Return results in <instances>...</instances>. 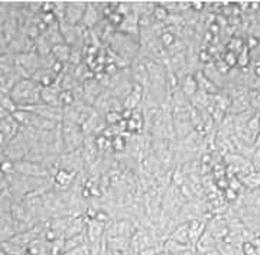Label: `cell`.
<instances>
[{"instance_id": "6da1fadb", "label": "cell", "mask_w": 260, "mask_h": 255, "mask_svg": "<svg viewBox=\"0 0 260 255\" xmlns=\"http://www.w3.org/2000/svg\"><path fill=\"white\" fill-rule=\"evenodd\" d=\"M41 91L42 87L38 82L34 81L32 78H23L13 87V90L10 91V97L18 104L19 108H26L42 102Z\"/></svg>"}, {"instance_id": "7a4b0ae2", "label": "cell", "mask_w": 260, "mask_h": 255, "mask_svg": "<svg viewBox=\"0 0 260 255\" xmlns=\"http://www.w3.org/2000/svg\"><path fill=\"white\" fill-rule=\"evenodd\" d=\"M61 136L64 141L65 153H74L81 150L84 143V133L80 124L75 123H62L61 124Z\"/></svg>"}, {"instance_id": "3957f363", "label": "cell", "mask_w": 260, "mask_h": 255, "mask_svg": "<svg viewBox=\"0 0 260 255\" xmlns=\"http://www.w3.org/2000/svg\"><path fill=\"white\" fill-rule=\"evenodd\" d=\"M15 173L28 176V177H38V179H52V174L47 169V166L32 160H19L15 162Z\"/></svg>"}, {"instance_id": "277c9868", "label": "cell", "mask_w": 260, "mask_h": 255, "mask_svg": "<svg viewBox=\"0 0 260 255\" xmlns=\"http://www.w3.org/2000/svg\"><path fill=\"white\" fill-rule=\"evenodd\" d=\"M29 149L28 141L25 140V137L19 133L18 137H15L5 149H2V157H6L12 162H19V160H25L28 157Z\"/></svg>"}, {"instance_id": "5b68a950", "label": "cell", "mask_w": 260, "mask_h": 255, "mask_svg": "<svg viewBox=\"0 0 260 255\" xmlns=\"http://www.w3.org/2000/svg\"><path fill=\"white\" fill-rule=\"evenodd\" d=\"M19 110H26V111H30V113H35L38 116L44 117V119L51 120V121H55L58 124H62L64 121V108L61 107H51V105H47L44 102H39L37 105H30V107H26V108H19Z\"/></svg>"}, {"instance_id": "8992f818", "label": "cell", "mask_w": 260, "mask_h": 255, "mask_svg": "<svg viewBox=\"0 0 260 255\" xmlns=\"http://www.w3.org/2000/svg\"><path fill=\"white\" fill-rule=\"evenodd\" d=\"M87 6H88L87 2H67L64 22L73 26H80L85 15Z\"/></svg>"}, {"instance_id": "52a82bcc", "label": "cell", "mask_w": 260, "mask_h": 255, "mask_svg": "<svg viewBox=\"0 0 260 255\" xmlns=\"http://www.w3.org/2000/svg\"><path fill=\"white\" fill-rule=\"evenodd\" d=\"M20 124L15 120L13 116H9L0 121V136H2V149L9 144L10 141L19 136Z\"/></svg>"}, {"instance_id": "ba28073f", "label": "cell", "mask_w": 260, "mask_h": 255, "mask_svg": "<svg viewBox=\"0 0 260 255\" xmlns=\"http://www.w3.org/2000/svg\"><path fill=\"white\" fill-rule=\"evenodd\" d=\"M85 218V216H84ZM87 225H85V232L88 237V242H97L106 238V231H107V225L103 224L97 219H87Z\"/></svg>"}, {"instance_id": "9c48e42d", "label": "cell", "mask_w": 260, "mask_h": 255, "mask_svg": "<svg viewBox=\"0 0 260 255\" xmlns=\"http://www.w3.org/2000/svg\"><path fill=\"white\" fill-rule=\"evenodd\" d=\"M102 8H100V5L97 6V5H94V3H88V6H87V10H85V15H84L83 22H81V25L80 26H83L84 29H87V30H91L93 27H95L99 23H100V20H102Z\"/></svg>"}, {"instance_id": "30bf717a", "label": "cell", "mask_w": 260, "mask_h": 255, "mask_svg": "<svg viewBox=\"0 0 260 255\" xmlns=\"http://www.w3.org/2000/svg\"><path fill=\"white\" fill-rule=\"evenodd\" d=\"M217 245H218V241H217V239L214 238L213 234L207 229L204 234H203V237L197 241V244L194 245V248L195 251H197V255H204L207 254V252L215 249Z\"/></svg>"}, {"instance_id": "8fae6325", "label": "cell", "mask_w": 260, "mask_h": 255, "mask_svg": "<svg viewBox=\"0 0 260 255\" xmlns=\"http://www.w3.org/2000/svg\"><path fill=\"white\" fill-rule=\"evenodd\" d=\"M59 95H61L59 84L52 85V87H44L42 91H41V100H42L44 104L51 105V107H61ZM61 108H62V107H61Z\"/></svg>"}, {"instance_id": "7c38bea8", "label": "cell", "mask_w": 260, "mask_h": 255, "mask_svg": "<svg viewBox=\"0 0 260 255\" xmlns=\"http://www.w3.org/2000/svg\"><path fill=\"white\" fill-rule=\"evenodd\" d=\"M179 90L184 92L189 100L194 97L197 92L200 91V87H198V82H197V78H195V74H186V75L182 77Z\"/></svg>"}, {"instance_id": "4fadbf2b", "label": "cell", "mask_w": 260, "mask_h": 255, "mask_svg": "<svg viewBox=\"0 0 260 255\" xmlns=\"http://www.w3.org/2000/svg\"><path fill=\"white\" fill-rule=\"evenodd\" d=\"M169 239H174L179 244H184V245H191V241H189V222H184V224H179L177 228L174 229L169 235Z\"/></svg>"}, {"instance_id": "5bb4252c", "label": "cell", "mask_w": 260, "mask_h": 255, "mask_svg": "<svg viewBox=\"0 0 260 255\" xmlns=\"http://www.w3.org/2000/svg\"><path fill=\"white\" fill-rule=\"evenodd\" d=\"M205 231H207V221H204L203 218L194 219L189 222V241L192 245L197 244V241L203 237Z\"/></svg>"}, {"instance_id": "9a60e30c", "label": "cell", "mask_w": 260, "mask_h": 255, "mask_svg": "<svg viewBox=\"0 0 260 255\" xmlns=\"http://www.w3.org/2000/svg\"><path fill=\"white\" fill-rule=\"evenodd\" d=\"M45 39H47L48 42L51 44V46H56V45H61V44H65V39L64 35H62V32H61V26H59V23H56V25H52V26H49L42 33Z\"/></svg>"}, {"instance_id": "2e32d148", "label": "cell", "mask_w": 260, "mask_h": 255, "mask_svg": "<svg viewBox=\"0 0 260 255\" xmlns=\"http://www.w3.org/2000/svg\"><path fill=\"white\" fill-rule=\"evenodd\" d=\"M52 55L55 56V59L58 62H62L67 64L70 62L71 59V55H73V48L67 44H61V45L52 46Z\"/></svg>"}, {"instance_id": "e0dca14e", "label": "cell", "mask_w": 260, "mask_h": 255, "mask_svg": "<svg viewBox=\"0 0 260 255\" xmlns=\"http://www.w3.org/2000/svg\"><path fill=\"white\" fill-rule=\"evenodd\" d=\"M84 244H88V237H87V232H83L80 235L73 238H68V239H62V251H71L74 248L84 245Z\"/></svg>"}, {"instance_id": "ac0fdd59", "label": "cell", "mask_w": 260, "mask_h": 255, "mask_svg": "<svg viewBox=\"0 0 260 255\" xmlns=\"http://www.w3.org/2000/svg\"><path fill=\"white\" fill-rule=\"evenodd\" d=\"M2 251L6 255H26L28 254V248L20 246L12 241H3L2 242Z\"/></svg>"}, {"instance_id": "d6986e66", "label": "cell", "mask_w": 260, "mask_h": 255, "mask_svg": "<svg viewBox=\"0 0 260 255\" xmlns=\"http://www.w3.org/2000/svg\"><path fill=\"white\" fill-rule=\"evenodd\" d=\"M0 102H2V105H0V108H3L5 111H8L9 114H15L16 111L19 110V105L15 102V100L10 97L9 94H2L0 95Z\"/></svg>"}, {"instance_id": "ffe728a7", "label": "cell", "mask_w": 260, "mask_h": 255, "mask_svg": "<svg viewBox=\"0 0 260 255\" xmlns=\"http://www.w3.org/2000/svg\"><path fill=\"white\" fill-rule=\"evenodd\" d=\"M250 62V49L247 46H244L242 51L237 54V66L240 69H246V66H249Z\"/></svg>"}, {"instance_id": "44dd1931", "label": "cell", "mask_w": 260, "mask_h": 255, "mask_svg": "<svg viewBox=\"0 0 260 255\" xmlns=\"http://www.w3.org/2000/svg\"><path fill=\"white\" fill-rule=\"evenodd\" d=\"M171 16V13L168 12L167 8L164 5L158 3L153 9V13H152V18L155 19L156 22H167L168 19Z\"/></svg>"}, {"instance_id": "7402d4cb", "label": "cell", "mask_w": 260, "mask_h": 255, "mask_svg": "<svg viewBox=\"0 0 260 255\" xmlns=\"http://www.w3.org/2000/svg\"><path fill=\"white\" fill-rule=\"evenodd\" d=\"M2 174H15V162H12L6 157H2Z\"/></svg>"}, {"instance_id": "603a6c76", "label": "cell", "mask_w": 260, "mask_h": 255, "mask_svg": "<svg viewBox=\"0 0 260 255\" xmlns=\"http://www.w3.org/2000/svg\"><path fill=\"white\" fill-rule=\"evenodd\" d=\"M62 255H91V248H90V242L88 244H84V245L74 248L71 251H67Z\"/></svg>"}, {"instance_id": "cb8c5ba5", "label": "cell", "mask_w": 260, "mask_h": 255, "mask_svg": "<svg viewBox=\"0 0 260 255\" xmlns=\"http://www.w3.org/2000/svg\"><path fill=\"white\" fill-rule=\"evenodd\" d=\"M224 64L227 65L230 69L234 68L237 65V54L236 52H232V51H227L225 55H224Z\"/></svg>"}, {"instance_id": "d4e9b609", "label": "cell", "mask_w": 260, "mask_h": 255, "mask_svg": "<svg viewBox=\"0 0 260 255\" xmlns=\"http://www.w3.org/2000/svg\"><path fill=\"white\" fill-rule=\"evenodd\" d=\"M174 255H197V251H195L194 246H191V248H188V249H184V251H181V252H177V254Z\"/></svg>"}, {"instance_id": "484cf974", "label": "cell", "mask_w": 260, "mask_h": 255, "mask_svg": "<svg viewBox=\"0 0 260 255\" xmlns=\"http://www.w3.org/2000/svg\"><path fill=\"white\" fill-rule=\"evenodd\" d=\"M204 255H221V252L215 248V249H213V251H210V252H207V254Z\"/></svg>"}, {"instance_id": "4316f807", "label": "cell", "mask_w": 260, "mask_h": 255, "mask_svg": "<svg viewBox=\"0 0 260 255\" xmlns=\"http://www.w3.org/2000/svg\"><path fill=\"white\" fill-rule=\"evenodd\" d=\"M158 255H171V254H169L168 251H165V249H162V251H160V252H159Z\"/></svg>"}]
</instances>
